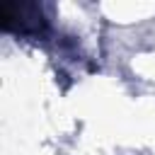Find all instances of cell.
I'll return each instance as SVG.
<instances>
[{"label": "cell", "instance_id": "1", "mask_svg": "<svg viewBox=\"0 0 155 155\" xmlns=\"http://www.w3.org/2000/svg\"><path fill=\"white\" fill-rule=\"evenodd\" d=\"M0 27L19 36H36L46 29V17L36 2H2Z\"/></svg>", "mask_w": 155, "mask_h": 155}]
</instances>
